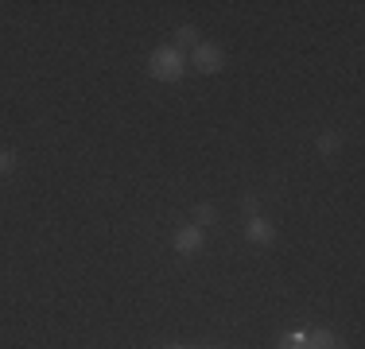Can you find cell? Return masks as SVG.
Masks as SVG:
<instances>
[{
    "label": "cell",
    "instance_id": "obj_1",
    "mask_svg": "<svg viewBox=\"0 0 365 349\" xmlns=\"http://www.w3.org/2000/svg\"><path fill=\"white\" fill-rule=\"evenodd\" d=\"M148 66H152V78L175 82V78H182V70H187V58H182V51H175V47H160V51H152Z\"/></svg>",
    "mask_w": 365,
    "mask_h": 349
},
{
    "label": "cell",
    "instance_id": "obj_2",
    "mask_svg": "<svg viewBox=\"0 0 365 349\" xmlns=\"http://www.w3.org/2000/svg\"><path fill=\"white\" fill-rule=\"evenodd\" d=\"M222 63H225V55H222V47H214V43H198L195 58H190V66H195L198 74H218Z\"/></svg>",
    "mask_w": 365,
    "mask_h": 349
},
{
    "label": "cell",
    "instance_id": "obj_3",
    "mask_svg": "<svg viewBox=\"0 0 365 349\" xmlns=\"http://www.w3.org/2000/svg\"><path fill=\"white\" fill-rule=\"evenodd\" d=\"M202 229H198V225H182V229L175 233V249L182 252V256H190V252H198L202 249Z\"/></svg>",
    "mask_w": 365,
    "mask_h": 349
},
{
    "label": "cell",
    "instance_id": "obj_4",
    "mask_svg": "<svg viewBox=\"0 0 365 349\" xmlns=\"http://www.w3.org/2000/svg\"><path fill=\"white\" fill-rule=\"evenodd\" d=\"M245 237H249V241H257V244H272V241H276V229L264 222V217H249Z\"/></svg>",
    "mask_w": 365,
    "mask_h": 349
},
{
    "label": "cell",
    "instance_id": "obj_5",
    "mask_svg": "<svg viewBox=\"0 0 365 349\" xmlns=\"http://www.w3.org/2000/svg\"><path fill=\"white\" fill-rule=\"evenodd\" d=\"M338 342H334V334L330 330H311L307 334V349H334Z\"/></svg>",
    "mask_w": 365,
    "mask_h": 349
},
{
    "label": "cell",
    "instance_id": "obj_6",
    "mask_svg": "<svg viewBox=\"0 0 365 349\" xmlns=\"http://www.w3.org/2000/svg\"><path fill=\"white\" fill-rule=\"evenodd\" d=\"M338 147H342V132H334V128H327V132L319 136V152H323V155H334Z\"/></svg>",
    "mask_w": 365,
    "mask_h": 349
},
{
    "label": "cell",
    "instance_id": "obj_7",
    "mask_svg": "<svg viewBox=\"0 0 365 349\" xmlns=\"http://www.w3.org/2000/svg\"><path fill=\"white\" fill-rule=\"evenodd\" d=\"M179 47H198V28H190V24H187V28H179L175 31V51Z\"/></svg>",
    "mask_w": 365,
    "mask_h": 349
},
{
    "label": "cell",
    "instance_id": "obj_8",
    "mask_svg": "<svg viewBox=\"0 0 365 349\" xmlns=\"http://www.w3.org/2000/svg\"><path fill=\"white\" fill-rule=\"evenodd\" d=\"M210 222H214V206H198L195 209V225L202 229V225H210Z\"/></svg>",
    "mask_w": 365,
    "mask_h": 349
},
{
    "label": "cell",
    "instance_id": "obj_9",
    "mask_svg": "<svg viewBox=\"0 0 365 349\" xmlns=\"http://www.w3.org/2000/svg\"><path fill=\"white\" fill-rule=\"evenodd\" d=\"M280 349H307V334H288L280 342Z\"/></svg>",
    "mask_w": 365,
    "mask_h": 349
},
{
    "label": "cell",
    "instance_id": "obj_10",
    "mask_svg": "<svg viewBox=\"0 0 365 349\" xmlns=\"http://www.w3.org/2000/svg\"><path fill=\"white\" fill-rule=\"evenodd\" d=\"M12 167H16V152H0V171L8 174Z\"/></svg>",
    "mask_w": 365,
    "mask_h": 349
},
{
    "label": "cell",
    "instance_id": "obj_11",
    "mask_svg": "<svg viewBox=\"0 0 365 349\" xmlns=\"http://www.w3.org/2000/svg\"><path fill=\"white\" fill-rule=\"evenodd\" d=\"M206 349H230V345H206Z\"/></svg>",
    "mask_w": 365,
    "mask_h": 349
},
{
    "label": "cell",
    "instance_id": "obj_12",
    "mask_svg": "<svg viewBox=\"0 0 365 349\" xmlns=\"http://www.w3.org/2000/svg\"><path fill=\"white\" fill-rule=\"evenodd\" d=\"M168 349H187V345H168Z\"/></svg>",
    "mask_w": 365,
    "mask_h": 349
},
{
    "label": "cell",
    "instance_id": "obj_13",
    "mask_svg": "<svg viewBox=\"0 0 365 349\" xmlns=\"http://www.w3.org/2000/svg\"><path fill=\"white\" fill-rule=\"evenodd\" d=\"M334 349H342V345H334Z\"/></svg>",
    "mask_w": 365,
    "mask_h": 349
}]
</instances>
